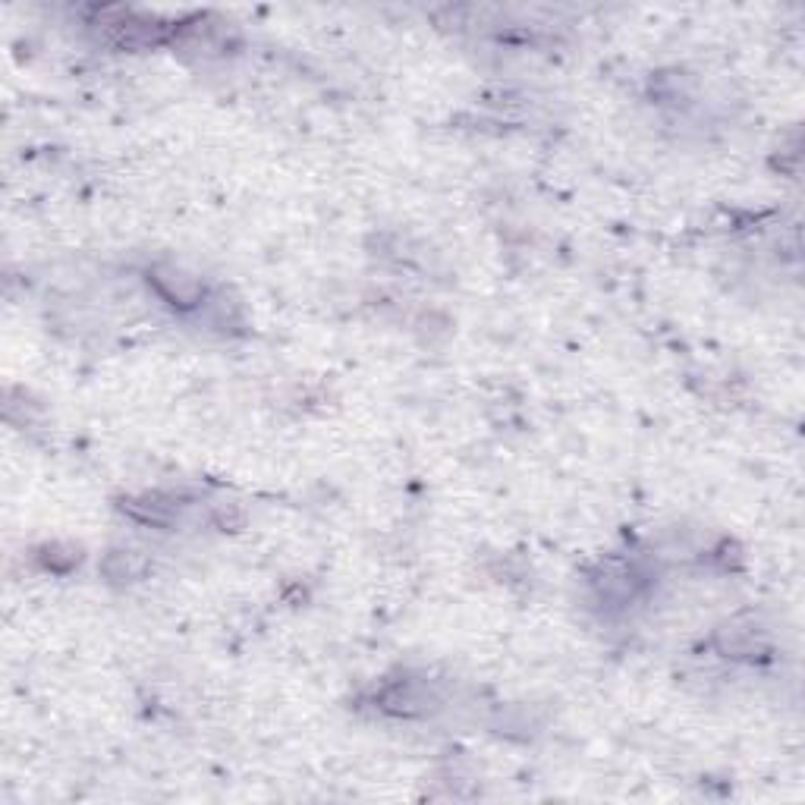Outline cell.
Segmentation results:
<instances>
[{
	"label": "cell",
	"mask_w": 805,
	"mask_h": 805,
	"mask_svg": "<svg viewBox=\"0 0 805 805\" xmlns=\"http://www.w3.org/2000/svg\"><path fill=\"white\" fill-rule=\"evenodd\" d=\"M151 280H155L158 290H161L170 302H177V306H192V302L199 299V293H202L199 280H192V277H186L183 271H173V268H155Z\"/></svg>",
	"instance_id": "cell-1"
}]
</instances>
